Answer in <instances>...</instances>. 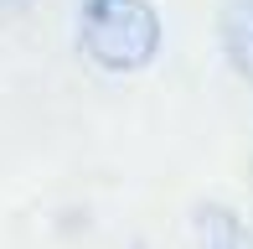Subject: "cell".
<instances>
[{
	"label": "cell",
	"mask_w": 253,
	"mask_h": 249,
	"mask_svg": "<svg viewBox=\"0 0 253 249\" xmlns=\"http://www.w3.org/2000/svg\"><path fill=\"white\" fill-rule=\"evenodd\" d=\"M78 47L103 73H140L160 52V16L150 0H83Z\"/></svg>",
	"instance_id": "cell-1"
},
{
	"label": "cell",
	"mask_w": 253,
	"mask_h": 249,
	"mask_svg": "<svg viewBox=\"0 0 253 249\" xmlns=\"http://www.w3.org/2000/svg\"><path fill=\"white\" fill-rule=\"evenodd\" d=\"M222 52L243 78H253V0H227L222 5Z\"/></svg>",
	"instance_id": "cell-2"
},
{
	"label": "cell",
	"mask_w": 253,
	"mask_h": 249,
	"mask_svg": "<svg viewBox=\"0 0 253 249\" xmlns=\"http://www.w3.org/2000/svg\"><path fill=\"white\" fill-rule=\"evenodd\" d=\"M202 234H207V249H243V234H238V223H233V213H222V208H212V213H202Z\"/></svg>",
	"instance_id": "cell-3"
}]
</instances>
